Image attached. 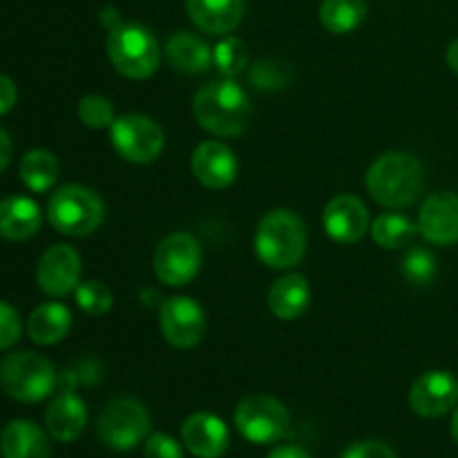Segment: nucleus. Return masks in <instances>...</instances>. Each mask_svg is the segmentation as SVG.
Masks as SVG:
<instances>
[{
  "instance_id": "28",
  "label": "nucleus",
  "mask_w": 458,
  "mask_h": 458,
  "mask_svg": "<svg viewBox=\"0 0 458 458\" xmlns=\"http://www.w3.org/2000/svg\"><path fill=\"white\" fill-rule=\"evenodd\" d=\"M213 63L224 76H235L249 65V47L240 38L228 34L226 38L219 40L213 49Z\"/></svg>"
},
{
  "instance_id": "21",
  "label": "nucleus",
  "mask_w": 458,
  "mask_h": 458,
  "mask_svg": "<svg viewBox=\"0 0 458 458\" xmlns=\"http://www.w3.org/2000/svg\"><path fill=\"white\" fill-rule=\"evenodd\" d=\"M43 224L40 206L30 197H7L0 201V237L9 242H25L38 233Z\"/></svg>"
},
{
  "instance_id": "39",
  "label": "nucleus",
  "mask_w": 458,
  "mask_h": 458,
  "mask_svg": "<svg viewBox=\"0 0 458 458\" xmlns=\"http://www.w3.org/2000/svg\"><path fill=\"white\" fill-rule=\"evenodd\" d=\"M452 438H454V443L458 445V407H456V411H454V416H452Z\"/></svg>"
},
{
  "instance_id": "27",
  "label": "nucleus",
  "mask_w": 458,
  "mask_h": 458,
  "mask_svg": "<svg viewBox=\"0 0 458 458\" xmlns=\"http://www.w3.org/2000/svg\"><path fill=\"white\" fill-rule=\"evenodd\" d=\"M371 237H374L376 244L380 249H405V246L411 244V240L419 233V226L411 222L410 217L398 213H385L380 217L374 219V224L369 226Z\"/></svg>"
},
{
  "instance_id": "14",
  "label": "nucleus",
  "mask_w": 458,
  "mask_h": 458,
  "mask_svg": "<svg viewBox=\"0 0 458 458\" xmlns=\"http://www.w3.org/2000/svg\"><path fill=\"white\" fill-rule=\"evenodd\" d=\"M191 170L201 186L210 191H226L235 183L240 164L237 157L226 143L201 141L191 157Z\"/></svg>"
},
{
  "instance_id": "12",
  "label": "nucleus",
  "mask_w": 458,
  "mask_h": 458,
  "mask_svg": "<svg viewBox=\"0 0 458 458\" xmlns=\"http://www.w3.org/2000/svg\"><path fill=\"white\" fill-rule=\"evenodd\" d=\"M81 255L70 244H54L40 255L36 282L49 298H65L81 284Z\"/></svg>"
},
{
  "instance_id": "31",
  "label": "nucleus",
  "mask_w": 458,
  "mask_h": 458,
  "mask_svg": "<svg viewBox=\"0 0 458 458\" xmlns=\"http://www.w3.org/2000/svg\"><path fill=\"white\" fill-rule=\"evenodd\" d=\"M79 119L92 130L112 128V123L116 121L114 106L110 103V98L101 97V94H88L79 103Z\"/></svg>"
},
{
  "instance_id": "11",
  "label": "nucleus",
  "mask_w": 458,
  "mask_h": 458,
  "mask_svg": "<svg viewBox=\"0 0 458 458\" xmlns=\"http://www.w3.org/2000/svg\"><path fill=\"white\" fill-rule=\"evenodd\" d=\"M159 327L165 343L173 344L174 349H192L206 335L204 309L192 298L174 295L161 304Z\"/></svg>"
},
{
  "instance_id": "38",
  "label": "nucleus",
  "mask_w": 458,
  "mask_h": 458,
  "mask_svg": "<svg viewBox=\"0 0 458 458\" xmlns=\"http://www.w3.org/2000/svg\"><path fill=\"white\" fill-rule=\"evenodd\" d=\"M445 61H447V65H450V70L454 72V74H458V38L452 40L450 47H447Z\"/></svg>"
},
{
  "instance_id": "8",
  "label": "nucleus",
  "mask_w": 458,
  "mask_h": 458,
  "mask_svg": "<svg viewBox=\"0 0 458 458\" xmlns=\"http://www.w3.org/2000/svg\"><path fill=\"white\" fill-rule=\"evenodd\" d=\"M235 428L249 443L268 445L282 441L289 434L291 416L277 398L253 394L237 405Z\"/></svg>"
},
{
  "instance_id": "1",
  "label": "nucleus",
  "mask_w": 458,
  "mask_h": 458,
  "mask_svg": "<svg viewBox=\"0 0 458 458\" xmlns=\"http://www.w3.org/2000/svg\"><path fill=\"white\" fill-rule=\"evenodd\" d=\"M192 114L199 128L219 139L240 137L249 130L253 106L249 94L235 81H210L197 89L192 98Z\"/></svg>"
},
{
  "instance_id": "6",
  "label": "nucleus",
  "mask_w": 458,
  "mask_h": 458,
  "mask_svg": "<svg viewBox=\"0 0 458 458\" xmlns=\"http://www.w3.org/2000/svg\"><path fill=\"white\" fill-rule=\"evenodd\" d=\"M0 387L18 403H40L56 387V369L40 353H7L0 360Z\"/></svg>"
},
{
  "instance_id": "35",
  "label": "nucleus",
  "mask_w": 458,
  "mask_h": 458,
  "mask_svg": "<svg viewBox=\"0 0 458 458\" xmlns=\"http://www.w3.org/2000/svg\"><path fill=\"white\" fill-rule=\"evenodd\" d=\"M16 98H18V92L13 81L9 79V76L0 74V116L7 114V112L16 106Z\"/></svg>"
},
{
  "instance_id": "9",
  "label": "nucleus",
  "mask_w": 458,
  "mask_h": 458,
  "mask_svg": "<svg viewBox=\"0 0 458 458\" xmlns=\"http://www.w3.org/2000/svg\"><path fill=\"white\" fill-rule=\"evenodd\" d=\"M112 146L121 159L130 164L146 165L159 159L164 152L165 137L161 125L146 114H123L110 128Z\"/></svg>"
},
{
  "instance_id": "18",
  "label": "nucleus",
  "mask_w": 458,
  "mask_h": 458,
  "mask_svg": "<svg viewBox=\"0 0 458 458\" xmlns=\"http://www.w3.org/2000/svg\"><path fill=\"white\" fill-rule=\"evenodd\" d=\"M246 0H186L188 18L210 36H228L244 18Z\"/></svg>"
},
{
  "instance_id": "23",
  "label": "nucleus",
  "mask_w": 458,
  "mask_h": 458,
  "mask_svg": "<svg viewBox=\"0 0 458 458\" xmlns=\"http://www.w3.org/2000/svg\"><path fill=\"white\" fill-rule=\"evenodd\" d=\"M170 65L182 74H204L213 65V49L188 31H177L165 43Z\"/></svg>"
},
{
  "instance_id": "15",
  "label": "nucleus",
  "mask_w": 458,
  "mask_h": 458,
  "mask_svg": "<svg viewBox=\"0 0 458 458\" xmlns=\"http://www.w3.org/2000/svg\"><path fill=\"white\" fill-rule=\"evenodd\" d=\"M419 233L437 246L458 244V195L438 191L423 201L419 210Z\"/></svg>"
},
{
  "instance_id": "34",
  "label": "nucleus",
  "mask_w": 458,
  "mask_h": 458,
  "mask_svg": "<svg viewBox=\"0 0 458 458\" xmlns=\"http://www.w3.org/2000/svg\"><path fill=\"white\" fill-rule=\"evenodd\" d=\"M343 458H398L396 452L380 441H360L353 443L344 450Z\"/></svg>"
},
{
  "instance_id": "17",
  "label": "nucleus",
  "mask_w": 458,
  "mask_h": 458,
  "mask_svg": "<svg viewBox=\"0 0 458 458\" xmlns=\"http://www.w3.org/2000/svg\"><path fill=\"white\" fill-rule=\"evenodd\" d=\"M182 441L197 458H219L231 445L226 423L210 411H197L183 420Z\"/></svg>"
},
{
  "instance_id": "3",
  "label": "nucleus",
  "mask_w": 458,
  "mask_h": 458,
  "mask_svg": "<svg viewBox=\"0 0 458 458\" xmlns=\"http://www.w3.org/2000/svg\"><path fill=\"white\" fill-rule=\"evenodd\" d=\"M307 226L289 208H276L264 215L255 231V253L268 268H295L307 255Z\"/></svg>"
},
{
  "instance_id": "26",
  "label": "nucleus",
  "mask_w": 458,
  "mask_h": 458,
  "mask_svg": "<svg viewBox=\"0 0 458 458\" xmlns=\"http://www.w3.org/2000/svg\"><path fill=\"white\" fill-rule=\"evenodd\" d=\"M18 174L31 192H47L58 179V161L49 150L36 148L21 159Z\"/></svg>"
},
{
  "instance_id": "16",
  "label": "nucleus",
  "mask_w": 458,
  "mask_h": 458,
  "mask_svg": "<svg viewBox=\"0 0 458 458\" xmlns=\"http://www.w3.org/2000/svg\"><path fill=\"white\" fill-rule=\"evenodd\" d=\"M322 226L338 244H356L369 231V210L356 195H338L325 206Z\"/></svg>"
},
{
  "instance_id": "7",
  "label": "nucleus",
  "mask_w": 458,
  "mask_h": 458,
  "mask_svg": "<svg viewBox=\"0 0 458 458\" xmlns=\"http://www.w3.org/2000/svg\"><path fill=\"white\" fill-rule=\"evenodd\" d=\"M150 411L137 398H116L98 416V438L110 450L130 452L150 434Z\"/></svg>"
},
{
  "instance_id": "36",
  "label": "nucleus",
  "mask_w": 458,
  "mask_h": 458,
  "mask_svg": "<svg viewBox=\"0 0 458 458\" xmlns=\"http://www.w3.org/2000/svg\"><path fill=\"white\" fill-rule=\"evenodd\" d=\"M12 152H13L12 139H9L7 130L0 125V173H3V170L9 165V161H12Z\"/></svg>"
},
{
  "instance_id": "2",
  "label": "nucleus",
  "mask_w": 458,
  "mask_h": 458,
  "mask_svg": "<svg viewBox=\"0 0 458 458\" xmlns=\"http://www.w3.org/2000/svg\"><path fill=\"white\" fill-rule=\"evenodd\" d=\"M365 183L376 204L401 210L420 197L425 188V170L410 152H385L369 165Z\"/></svg>"
},
{
  "instance_id": "30",
  "label": "nucleus",
  "mask_w": 458,
  "mask_h": 458,
  "mask_svg": "<svg viewBox=\"0 0 458 458\" xmlns=\"http://www.w3.org/2000/svg\"><path fill=\"white\" fill-rule=\"evenodd\" d=\"M438 273L437 258L425 249H411L403 259V277L414 286L432 284Z\"/></svg>"
},
{
  "instance_id": "22",
  "label": "nucleus",
  "mask_w": 458,
  "mask_h": 458,
  "mask_svg": "<svg viewBox=\"0 0 458 458\" xmlns=\"http://www.w3.org/2000/svg\"><path fill=\"white\" fill-rule=\"evenodd\" d=\"M3 458H52V445L43 429L31 420H12L0 437Z\"/></svg>"
},
{
  "instance_id": "10",
  "label": "nucleus",
  "mask_w": 458,
  "mask_h": 458,
  "mask_svg": "<svg viewBox=\"0 0 458 458\" xmlns=\"http://www.w3.org/2000/svg\"><path fill=\"white\" fill-rule=\"evenodd\" d=\"M201 268V246L191 233H170L152 255V271L165 286H186Z\"/></svg>"
},
{
  "instance_id": "24",
  "label": "nucleus",
  "mask_w": 458,
  "mask_h": 458,
  "mask_svg": "<svg viewBox=\"0 0 458 458\" xmlns=\"http://www.w3.org/2000/svg\"><path fill=\"white\" fill-rule=\"evenodd\" d=\"M72 329V313L65 304L61 302H45L38 309H34L27 320V335L36 344H56L70 334Z\"/></svg>"
},
{
  "instance_id": "5",
  "label": "nucleus",
  "mask_w": 458,
  "mask_h": 458,
  "mask_svg": "<svg viewBox=\"0 0 458 458\" xmlns=\"http://www.w3.org/2000/svg\"><path fill=\"white\" fill-rule=\"evenodd\" d=\"M47 219L52 228L67 237H88L106 219V204L92 188L67 183L58 188L47 204Z\"/></svg>"
},
{
  "instance_id": "37",
  "label": "nucleus",
  "mask_w": 458,
  "mask_h": 458,
  "mask_svg": "<svg viewBox=\"0 0 458 458\" xmlns=\"http://www.w3.org/2000/svg\"><path fill=\"white\" fill-rule=\"evenodd\" d=\"M267 458H311L309 452H304L302 447H295V445H282L276 447Z\"/></svg>"
},
{
  "instance_id": "19",
  "label": "nucleus",
  "mask_w": 458,
  "mask_h": 458,
  "mask_svg": "<svg viewBox=\"0 0 458 458\" xmlns=\"http://www.w3.org/2000/svg\"><path fill=\"white\" fill-rule=\"evenodd\" d=\"M85 425H88V407L83 398L72 392H63L52 401L45 411V428L49 437L61 443H72L81 438Z\"/></svg>"
},
{
  "instance_id": "32",
  "label": "nucleus",
  "mask_w": 458,
  "mask_h": 458,
  "mask_svg": "<svg viewBox=\"0 0 458 458\" xmlns=\"http://www.w3.org/2000/svg\"><path fill=\"white\" fill-rule=\"evenodd\" d=\"M22 334V322L16 309L7 302H0V352L18 343Z\"/></svg>"
},
{
  "instance_id": "33",
  "label": "nucleus",
  "mask_w": 458,
  "mask_h": 458,
  "mask_svg": "<svg viewBox=\"0 0 458 458\" xmlns=\"http://www.w3.org/2000/svg\"><path fill=\"white\" fill-rule=\"evenodd\" d=\"M143 456L146 458H183V450L173 437L159 432L152 434L143 447Z\"/></svg>"
},
{
  "instance_id": "13",
  "label": "nucleus",
  "mask_w": 458,
  "mask_h": 458,
  "mask_svg": "<svg viewBox=\"0 0 458 458\" xmlns=\"http://www.w3.org/2000/svg\"><path fill=\"white\" fill-rule=\"evenodd\" d=\"M458 405V380L450 371L432 369L416 378L410 389V407L423 419H441Z\"/></svg>"
},
{
  "instance_id": "29",
  "label": "nucleus",
  "mask_w": 458,
  "mask_h": 458,
  "mask_svg": "<svg viewBox=\"0 0 458 458\" xmlns=\"http://www.w3.org/2000/svg\"><path fill=\"white\" fill-rule=\"evenodd\" d=\"M74 293H76V304L81 307V311L88 313V316L92 318L106 316V313L112 309V304H114L112 291L98 280L81 282V284L76 286Z\"/></svg>"
},
{
  "instance_id": "20",
  "label": "nucleus",
  "mask_w": 458,
  "mask_h": 458,
  "mask_svg": "<svg viewBox=\"0 0 458 458\" xmlns=\"http://www.w3.org/2000/svg\"><path fill=\"white\" fill-rule=\"evenodd\" d=\"M267 302L277 320L293 322L307 313L309 304H311V286L304 276L289 273V276L273 282Z\"/></svg>"
},
{
  "instance_id": "25",
  "label": "nucleus",
  "mask_w": 458,
  "mask_h": 458,
  "mask_svg": "<svg viewBox=\"0 0 458 458\" xmlns=\"http://www.w3.org/2000/svg\"><path fill=\"white\" fill-rule=\"evenodd\" d=\"M365 0H322L320 22L331 34H352L365 22Z\"/></svg>"
},
{
  "instance_id": "4",
  "label": "nucleus",
  "mask_w": 458,
  "mask_h": 458,
  "mask_svg": "<svg viewBox=\"0 0 458 458\" xmlns=\"http://www.w3.org/2000/svg\"><path fill=\"white\" fill-rule=\"evenodd\" d=\"M106 52L112 65L125 79L143 81L150 79L159 67V43L148 27L139 22H123L114 25L107 34Z\"/></svg>"
}]
</instances>
